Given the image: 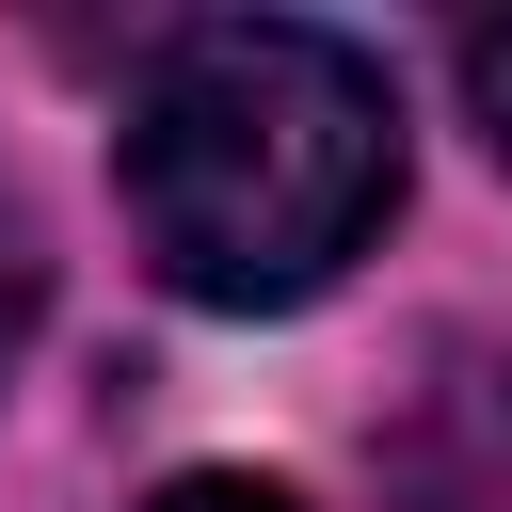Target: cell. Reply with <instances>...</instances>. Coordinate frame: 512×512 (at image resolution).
I'll list each match as a JSON object with an SVG mask.
<instances>
[{
  "instance_id": "obj_1",
  "label": "cell",
  "mask_w": 512,
  "mask_h": 512,
  "mask_svg": "<svg viewBox=\"0 0 512 512\" xmlns=\"http://www.w3.org/2000/svg\"><path fill=\"white\" fill-rule=\"evenodd\" d=\"M400 208V96L352 32L304 16H224L176 32L160 80L128 96V224L160 288L192 304H320Z\"/></svg>"
},
{
  "instance_id": "obj_2",
  "label": "cell",
  "mask_w": 512,
  "mask_h": 512,
  "mask_svg": "<svg viewBox=\"0 0 512 512\" xmlns=\"http://www.w3.org/2000/svg\"><path fill=\"white\" fill-rule=\"evenodd\" d=\"M384 480L400 512H512V352H448L384 432Z\"/></svg>"
},
{
  "instance_id": "obj_3",
  "label": "cell",
  "mask_w": 512,
  "mask_h": 512,
  "mask_svg": "<svg viewBox=\"0 0 512 512\" xmlns=\"http://www.w3.org/2000/svg\"><path fill=\"white\" fill-rule=\"evenodd\" d=\"M464 112H480V144L512 160V16H480V32H464Z\"/></svg>"
},
{
  "instance_id": "obj_4",
  "label": "cell",
  "mask_w": 512,
  "mask_h": 512,
  "mask_svg": "<svg viewBox=\"0 0 512 512\" xmlns=\"http://www.w3.org/2000/svg\"><path fill=\"white\" fill-rule=\"evenodd\" d=\"M144 512H304V496H272V480H176V496H144Z\"/></svg>"
},
{
  "instance_id": "obj_5",
  "label": "cell",
  "mask_w": 512,
  "mask_h": 512,
  "mask_svg": "<svg viewBox=\"0 0 512 512\" xmlns=\"http://www.w3.org/2000/svg\"><path fill=\"white\" fill-rule=\"evenodd\" d=\"M16 336H32V256H16V208H0V368H16Z\"/></svg>"
}]
</instances>
